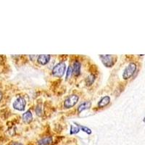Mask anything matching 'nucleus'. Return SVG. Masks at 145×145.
Segmentation results:
<instances>
[{
    "instance_id": "nucleus-1",
    "label": "nucleus",
    "mask_w": 145,
    "mask_h": 145,
    "mask_svg": "<svg viewBox=\"0 0 145 145\" xmlns=\"http://www.w3.org/2000/svg\"><path fill=\"white\" fill-rule=\"evenodd\" d=\"M66 65L64 62H61L57 64L52 69V75L55 77L61 78L65 74Z\"/></svg>"
},
{
    "instance_id": "nucleus-2",
    "label": "nucleus",
    "mask_w": 145,
    "mask_h": 145,
    "mask_svg": "<svg viewBox=\"0 0 145 145\" xmlns=\"http://www.w3.org/2000/svg\"><path fill=\"white\" fill-rule=\"evenodd\" d=\"M136 70H137V65L135 63H130L129 65L127 66L126 68L124 70L123 74V78L124 80H127L130 78L134 74Z\"/></svg>"
},
{
    "instance_id": "nucleus-3",
    "label": "nucleus",
    "mask_w": 145,
    "mask_h": 145,
    "mask_svg": "<svg viewBox=\"0 0 145 145\" xmlns=\"http://www.w3.org/2000/svg\"><path fill=\"white\" fill-rule=\"evenodd\" d=\"M78 101V96L76 95V94L68 96L65 100L64 107L67 109L71 108L77 103Z\"/></svg>"
},
{
    "instance_id": "nucleus-4",
    "label": "nucleus",
    "mask_w": 145,
    "mask_h": 145,
    "mask_svg": "<svg viewBox=\"0 0 145 145\" xmlns=\"http://www.w3.org/2000/svg\"><path fill=\"white\" fill-rule=\"evenodd\" d=\"M25 105H26V102H25V99L23 97H19L17 98L16 100L13 102L12 104V107L15 110L18 111H23L25 110Z\"/></svg>"
},
{
    "instance_id": "nucleus-5",
    "label": "nucleus",
    "mask_w": 145,
    "mask_h": 145,
    "mask_svg": "<svg viewBox=\"0 0 145 145\" xmlns=\"http://www.w3.org/2000/svg\"><path fill=\"white\" fill-rule=\"evenodd\" d=\"M100 59H102V63L107 68H111L113 65V60H112V55H110V54L100 55Z\"/></svg>"
},
{
    "instance_id": "nucleus-6",
    "label": "nucleus",
    "mask_w": 145,
    "mask_h": 145,
    "mask_svg": "<svg viewBox=\"0 0 145 145\" xmlns=\"http://www.w3.org/2000/svg\"><path fill=\"white\" fill-rule=\"evenodd\" d=\"M81 63L78 61H76L72 65V72L76 76H78L81 74Z\"/></svg>"
},
{
    "instance_id": "nucleus-7",
    "label": "nucleus",
    "mask_w": 145,
    "mask_h": 145,
    "mask_svg": "<svg viewBox=\"0 0 145 145\" xmlns=\"http://www.w3.org/2000/svg\"><path fill=\"white\" fill-rule=\"evenodd\" d=\"M50 59V55H39L37 58V61L39 64L45 65L49 63Z\"/></svg>"
},
{
    "instance_id": "nucleus-8",
    "label": "nucleus",
    "mask_w": 145,
    "mask_h": 145,
    "mask_svg": "<svg viewBox=\"0 0 145 145\" xmlns=\"http://www.w3.org/2000/svg\"><path fill=\"white\" fill-rule=\"evenodd\" d=\"M23 120L25 123H30L33 120V115L30 110L26 111L23 115Z\"/></svg>"
},
{
    "instance_id": "nucleus-9",
    "label": "nucleus",
    "mask_w": 145,
    "mask_h": 145,
    "mask_svg": "<svg viewBox=\"0 0 145 145\" xmlns=\"http://www.w3.org/2000/svg\"><path fill=\"white\" fill-rule=\"evenodd\" d=\"M110 98L108 96H105L104 97H102V99L99 100V102H98V107H104L105 106H107V105L110 103Z\"/></svg>"
},
{
    "instance_id": "nucleus-10",
    "label": "nucleus",
    "mask_w": 145,
    "mask_h": 145,
    "mask_svg": "<svg viewBox=\"0 0 145 145\" xmlns=\"http://www.w3.org/2000/svg\"><path fill=\"white\" fill-rule=\"evenodd\" d=\"M52 138L51 137H46L45 138H41V140L39 141V145H51L52 144Z\"/></svg>"
},
{
    "instance_id": "nucleus-11",
    "label": "nucleus",
    "mask_w": 145,
    "mask_h": 145,
    "mask_svg": "<svg viewBox=\"0 0 145 145\" xmlns=\"http://www.w3.org/2000/svg\"><path fill=\"white\" fill-rule=\"evenodd\" d=\"M90 107H91V102H84V103H82L81 105H80L78 106V113H80V112H81L82 111L89 109Z\"/></svg>"
},
{
    "instance_id": "nucleus-12",
    "label": "nucleus",
    "mask_w": 145,
    "mask_h": 145,
    "mask_svg": "<svg viewBox=\"0 0 145 145\" xmlns=\"http://www.w3.org/2000/svg\"><path fill=\"white\" fill-rule=\"evenodd\" d=\"M94 81H95V76L94 75H90V76L86 78V83L88 86H90L94 83Z\"/></svg>"
},
{
    "instance_id": "nucleus-13",
    "label": "nucleus",
    "mask_w": 145,
    "mask_h": 145,
    "mask_svg": "<svg viewBox=\"0 0 145 145\" xmlns=\"http://www.w3.org/2000/svg\"><path fill=\"white\" fill-rule=\"evenodd\" d=\"M77 125H78V127H79L80 130H82L83 131L86 132V134H90L91 133V130L90 129H89V128H87V127L83 126V125H78V124H77Z\"/></svg>"
},
{
    "instance_id": "nucleus-14",
    "label": "nucleus",
    "mask_w": 145,
    "mask_h": 145,
    "mask_svg": "<svg viewBox=\"0 0 145 145\" xmlns=\"http://www.w3.org/2000/svg\"><path fill=\"white\" fill-rule=\"evenodd\" d=\"M80 131V129L79 127L78 126L77 127H74L72 126V125H71V134H77V133H78Z\"/></svg>"
},
{
    "instance_id": "nucleus-15",
    "label": "nucleus",
    "mask_w": 145,
    "mask_h": 145,
    "mask_svg": "<svg viewBox=\"0 0 145 145\" xmlns=\"http://www.w3.org/2000/svg\"><path fill=\"white\" fill-rule=\"evenodd\" d=\"M72 68L71 67V66H69V68H68L67 73H66V78H67V79H68L70 76L72 75Z\"/></svg>"
},
{
    "instance_id": "nucleus-16",
    "label": "nucleus",
    "mask_w": 145,
    "mask_h": 145,
    "mask_svg": "<svg viewBox=\"0 0 145 145\" xmlns=\"http://www.w3.org/2000/svg\"><path fill=\"white\" fill-rule=\"evenodd\" d=\"M36 112L37 114V116H41L42 115V109H41V106L40 105H37L36 108Z\"/></svg>"
},
{
    "instance_id": "nucleus-17",
    "label": "nucleus",
    "mask_w": 145,
    "mask_h": 145,
    "mask_svg": "<svg viewBox=\"0 0 145 145\" xmlns=\"http://www.w3.org/2000/svg\"><path fill=\"white\" fill-rule=\"evenodd\" d=\"M12 145H24L22 143H20V142H15L12 143Z\"/></svg>"
},
{
    "instance_id": "nucleus-18",
    "label": "nucleus",
    "mask_w": 145,
    "mask_h": 145,
    "mask_svg": "<svg viewBox=\"0 0 145 145\" xmlns=\"http://www.w3.org/2000/svg\"><path fill=\"white\" fill-rule=\"evenodd\" d=\"M2 99V91H0V102H1Z\"/></svg>"
},
{
    "instance_id": "nucleus-19",
    "label": "nucleus",
    "mask_w": 145,
    "mask_h": 145,
    "mask_svg": "<svg viewBox=\"0 0 145 145\" xmlns=\"http://www.w3.org/2000/svg\"><path fill=\"white\" fill-rule=\"evenodd\" d=\"M144 122L145 123V117H144Z\"/></svg>"
}]
</instances>
